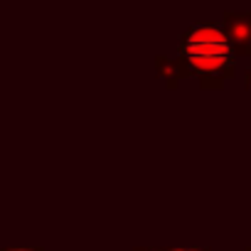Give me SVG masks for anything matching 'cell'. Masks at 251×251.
Here are the masks:
<instances>
[{"instance_id": "1", "label": "cell", "mask_w": 251, "mask_h": 251, "mask_svg": "<svg viewBox=\"0 0 251 251\" xmlns=\"http://www.w3.org/2000/svg\"><path fill=\"white\" fill-rule=\"evenodd\" d=\"M177 59L185 76H234V50L219 25H195L180 37Z\"/></svg>"}, {"instance_id": "2", "label": "cell", "mask_w": 251, "mask_h": 251, "mask_svg": "<svg viewBox=\"0 0 251 251\" xmlns=\"http://www.w3.org/2000/svg\"><path fill=\"white\" fill-rule=\"evenodd\" d=\"M222 30L236 57H251V10H224Z\"/></svg>"}, {"instance_id": "3", "label": "cell", "mask_w": 251, "mask_h": 251, "mask_svg": "<svg viewBox=\"0 0 251 251\" xmlns=\"http://www.w3.org/2000/svg\"><path fill=\"white\" fill-rule=\"evenodd\" d=\"M155 69L165 79V86L168 89H177L180 86V79H185V72H182L180 59H170L165 54H158L155 57Z\"/></svg>"}, {"instance_id": "4", "label": "cell", "mask_w": 251, "mask_h": 251, "mask_svg": "<svg viewBox=\"0 0 251 251\" xmlns=\"http://www.w3.org/2000/svg\"><path fill=\"white\" fill-rule=\"evenodd\" d=\"M0 251H45L42 246H5Z\"/></svg>"}, {"instance_id": "5", "label": "cell", "mask_w": 251, "mask_h": 251, "mask_svg": "<svg viewBox=\"0 0 251 251\" xmlns=\"http://www.w3.org/2000/svg\"><path fill=\"white\" fill-rule=\"evenodd\" d=\"M170 251H209V249H202V246H175Z\"/></svg>"}, {"instance_id": "6", "label": "cell", "mask_w": 251, "mask_h": 251, "mask_svg": "<svg viewBox=\"0 0 251 251\" xmlns=\"http://www.w3.org/2000/svg\"><path fill=\"white\" fill-rule=\"evenodd\" d=\"M244 86H246V89H251V69H246V72H244Z\"/></svg>"}, {"instance_id": "7", "label": "cell", "mask_w": 251, "mask_h": 251, "mask_svg": "<svg viewBox=\"0 0 251 251\" xmlns=\"http://www.w3.org/2000/svg\"><path fill=\"white\" fill-rule=\"evenodd\" d=\"M136 251H170V249H158V246H155V249H153V246H138Z\"/></svg>"}, {"instance_id": "8", "label": "cell", "mask_w": 251, "mask_h": 251, "mask_svg": "<svg viewBox=\"0 0 251 251\" xmlns=\"http://www.w3.org/2000/svg\"><path fill=\"white\" fill-rule=\"evenodd\" d=\"M246 251H251V246H246Z\"/></svg>"}]
</instances>
